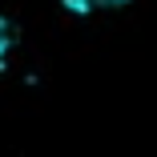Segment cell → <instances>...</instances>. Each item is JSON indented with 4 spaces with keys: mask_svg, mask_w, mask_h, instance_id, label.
Masks as SVG:
<instances>
[{
    "mask_svg": "<svg viewBox=\"0 0 157 157\" xmlns=\"http://www.w3.org/2000/svg\"><path fill=\"white\" fill-rule=\"evenodd\" d=\"M73 16H89V12H101V8H125L129 0H60Z\"/></svg>",
    "mask_w": 157,
    "mask_h": 157,
    "instance_id": "obj_1",
    "label": "cell"
},
{
    "mask_svg": "<svg viewBox=\"0 0 157 157\" xmlns=\"http://www.w3.org/2000/svg\"><path fill=\"white\" fill-rule=\"evenodd\" d=\"M8 48H12V28H8L4 16H0V69H4V60H8Z\"/></svg>",
    "mask_w": 157,
    "mask_h": 157,
    "instance_id": "obj_2",
    "label": "cell"
}]
</instances>
